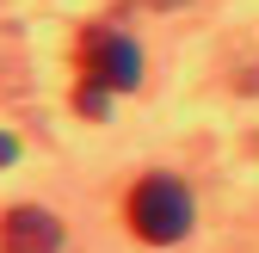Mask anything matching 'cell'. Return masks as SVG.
Segmentation results:
<instances>
[{
	"label": "cell",
	"mask_w": 259,
	"mask_h": 253,
	"mask_svg": "<svg viewBox=\"0 0 259 253\" xmlns=\"http://www.w3.org/2000/svg\"><path fill=\"white\" fill-rule=\"evenodd\" d=\"M13 154H19V142H13L7 130H0V173H7V167H13Z\"/></svg>",
	"instance_id": "obj_4"
},
{
	"label": "cell",
	"mask_w": 259,
	"mask_h": 253,
	"mask_svg": "<svg viewBox=\"0 0 259 253\" xmlns=\"http://www.w3.org/2000/svg\"><path fill=\"white\" fill-rule=\"evenodd\" d=\"M130 229H136L148 247H173L191 235V192L173 173H148L130 192Z\"/></svg>",
	"instance_id": "obj_1"
},
{
	"label": "cell",
	"mask_w": 259,
	"mask_h": 253,
	"mask_svg": "<svg viewBox=\"0 0 259 253\" xmlns=\"http://www.w3.org/2000/svg\"><path fill=\"white\" fill-rule=\"evenodd\" d=\"M62 247V223L37 204H19L7 210V223H0V253H56Z\"/></svg>",
	"instance_id": "obj_3"
},
{
	"label": "cell",
	"mask_w": 259,
	"mask_h": 253,
	"mask_svg": "<svg viewBox=\"0 0 259 253\" xmlns=\"http://www.w3.org/2000/svg\"><path fill=\"white\" fill-rule=\"evenodd\" d=\"M142 80V50L111 25H93L80 37V87L93 93H130Z\"/></svg>",
	"instance_id": "obj_2"
}]
</instances>
